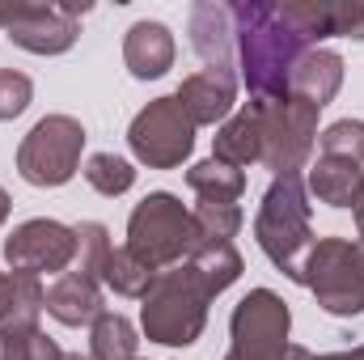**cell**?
<instances>
[{
	"label": "cell",
	"instance_id": "1",
	"mask_svg": "<svg viewBox=\"0 0 364 360\" xmlns=\"http://www.w3.org/2000/svg\"><path fill=\"white\" fill-rule=\"evenodd\" d=\"M233 43H237V68L255 102H284L296 60L309 51V43L284 21L279 4H233Z\"/></svg>",
	"mask_w": 364,
	"mask_h": 360
},
{
	"label": "cell",
	"instance_id": "2",
	"mask_svg": "<svg viewBox=\"0 0 364 360\" xmlns=\"http://www.w3.org/2000/svg\"><path fill=\"white\" fill-rule=\"evenodd\" d=\"M216 292L203 284V275L178 263V268L157 271L153 288L144 292V305H140V327L153 344L161 348H191L203 327H208V301Z\"/></svg>",
	"mask_w": 364,
	"mask_h": 360
},
{
	"label": "cell",
	"instance_id": "3",
	"mask_svg": "<svg viewBox=\"0 0 364 360\" xmlns=\"http://www.w3.org/2000/svg\"><path fill=\"white\" fill-rule=\"evenodd\" d=\"M255 238L259 250L272 259L275 268L284 271L288 280L301 284V263L314 246V229H309V191L301 174H284L272 179L259 216H255Z\"/></svg>",
	"mask_w": 364,
	"mask_h": 360
},
{
	"label": "cell",
	"instance_id": "4",
	"mask_svg": "<svg viewBox=\"0 0 364 360\" xmlns=\"http://www.w3.org/2000/svg\"><path fill=\"white\" fill-rule=\"evenodd\" d=\"M127 250L149 271H166L186 263L191 250H195L191 208H182V199L170 195V191L144 195L127 216Z\"/></svg>",
	"mask_w": 364,
	"mask_h": 360
},
{
	"label": "cell",
	"instance_id": "5",
	"mask_svg": "<svg viewBox=\"0 0 364 360\" xmlns=\"http://www.w3.org/2000/svg\"><path fill=\"white\" fill-rule=\"evenodd\" d=\"M301 284L335 318L364 314V242L318 238L301 263Z\"/></svg>",
	"mask_w": 364,
	"mask_h": 360
},
{
	"label": "cell",
	"instance_id": "6",
	"mask_svg": "<svg viewBox=\"0 0 364 360\" xmlns=\"http://www.w3.org/2000/svg\"><path fill=\"white\" fill-rule=\"evenodd\" d=\"M85 140L90 136H85L81 119H73V115H47L17 144V174L30 186H64L81 170Z\"/></svg>",
	"mask_w": 364,
	"mask_h": 360
},
{
	"label": "cell",
	"instance_id": "7",
	"mask_svg": "<svg viewBox=\"0 0 364 360\" xmlns=\"http://www.w3.org/2000/svg\"><path fill=\"white\" fill-rule=\"evenodd\" d=\"M229 331H233V348L225 360H288V352H292V344H288L292 309L272 288H250L233 305Z\"/></svg>",
	"mask_w": 364,
	"mask_h": 360
},
{
	"label": "cell",
	"instance_id": "8",
	"mask_svg": "<svg viewBox=\"0 0 364 360\" xmlns=\"http://www.w3.org/2000/svg\"><path fill=\"white\" fill-rule=\"evenodd\" d=\"M263 127V166L275 179L284 174H301L314 144H318V110L284 97V102H250Z\"/></svg>",
	"mask_w": 364,
	"mask_h": 360
},
{
	"label": "cell",
	"instance_id": "9",
	"mask_svg": "<svg viewBox=\"0 0 364 360\" xmlns=\"http://www.w3.org/2000/svg\"><path fill=\"white\" fill-rule=\"evenodd\" d=\"M90 13V4H38V0H17V4H0V30L30 55H64L77 34H81V17Z\"/></svg>",
	"mask_w": 364,
	"mask_h": 360
},
{
	"label": "cell",
	"instance_id": "10",
	"mask_svg": "<svg viewBox=\"0 0 364 360\" xmlns=\"http://www.w3.org/2000/svg\"><path fill=\"white\" fill-rule=\"evenodd\" d=\"M127 144L132 153L149 166V170H174L191 157L195 149V123L186 119L182 102L174 93L153 97L127 127Z\"/></svg>",
	"mask_w": 364,
	"mask_h": 360
},
{
	"label": "cell",
	"instance_id": "11",
	"mask_svg": "<svg viewBox=\"0 0 364 360\" xmlns=\"http://www.w3.org/2000/svg\"><path fill=\"white\" fill-rule=\"evenodd\" d=\"M4 263L9 271H26V275H43V271L64 275L77 263V229L51 216H34L4 238Z\"/></svg>",
	"mask_w": 364,
	"mask_h": 360
},
{
	"label": "cell",
	"instance_id": "12",
	"mask_svg": "<svg viewBox=\"0 0 364 360\" xmlns=\"http://www.w3.org/2000/svg\"><path fill=\"white\" fill-rule=\"evenodd\" d=\"M174 97L182 102V110L195 127L225 123L237 102V77H233V68H199V73L182 77Z\"/></svg>",
	"mask_w": 364,
	"mask_h": 360
},
{
	"label": "cell",
	"instance_id": "13",
	"mask_svg": "<svg viewBox=\"0 0 364 360\" xmlns=\"http://www.w3.org/2000/svg\"><path fill=\"white\" fill-rule=\"evenodd\" d=\"M191 47L203 60V68H233L237 43H233V4L203 0L191 9Z\"/></svg>",
	"mask_w": 364,
	"mask_h": 360
},
{
	"label": "cell",
	"instance_id": "14",
	"mask_svg": "<svg viewBox=\"0 0 364 360\" xmlns=\"http://www.w3.org/2000/svg\"><path fill=\"white\" fill-rule=\"evenodd\" d=\"M174 30L166 21H136L123 38V64L136 81H157L174 68Z\"/></svg>",
	"mask_w": 364,
	"mask_h": 360
},
{
	"label": "cell",
	"instance_id": "15",
	"mask_svg": "<svg viewBox=\"0 0 364 360\" xmlns=\"http://www.w3.org/2000/svg\"><path fill=\"white\" fill-rule=\"evenodd\" d=\"M343 90V55L331 51V47H309L296 68H292V81H288V97L322 110L335 102V93Z\"/></svg>",
	"mask_w": 364,
	"mask_h": 360
},
{
	"label": "cell",
	"instance_id": "16",
	"mask_svg": "<svg viewBox=\"0 0 364 360\" xmlns=\"http://www.w3.org/2000/svg\"><path fill=\"white\" fill-rule=\"evenodd\" d=\"M43 309L64 322V327H85L102 314V280L97 275H85V271H64L55 275V284L47 288V301Z\"/></svg>",
	"mask_w": 364,
	"mask_h": 360
},
{
	"label": "cell",
	"instance_id": "17",
	"mask_svg": "<svg viewBox=\"0 0 364 360\" xmlns=\"http://www.w3.org/2000/svg\"><path fill=\"white\" fill-rule=\"evenodd\" d=\"M212 157L225 162V166H233V170H246V166L263 162V127H259V115H255L250 102L216 127V136H212Z\"/></svg>",
	"mask_w": 364,
	"mask_h": 360
},
{
	"label": "cell",
	"instance_id": "18",
	"mask_svg": "<svg viewBox=\"0 0 364 360\" xmlns=\"http://www.w3.org/2000/svg\"><path fill=\"white\" fill-rule=\"evenodd\" d=\"M360 186H364V170L356 162H343V157H318L309 166V179H305V191L326 208H352Z\"/></svg>",
	"mask_w": 364,
	"mask_h": 360
},
{
	"label": "cell",
	"instance_id": "19",
	"mask_svg": "<svg viewBox=\"0 0 364 360\" xmlns=\"http://www.w3.org/2000/svg\"><path fill=\"white\" fill-rule=\"evenodd\" d=\"M43 301H47V288L38 284V275L0 271V331L17 322H38Z\"/></svg>",
	"mask_w": 364,
	"mask_h": 360
},
{
	"label": "cell",
	"instance_id": "20",
	"mask_svg": "<svg viewBox=\"0 0 364 360\" xmlns=\"http://www.w3.org/2000/svg\"><path fill=\"white\" fill-rule=\"evenodd\" d=\"M90 356L93 360H136V348H140V335L136 327L114 314V309H102L90 322Z\"/></svg>",
	"mask_w": 364,
	"mask_h": 360
},
{
	"label": "cell",
	"instance_id": "21",
	"mask_svg": "<svg viewBox=\"0 0 364 360\" xmlns=\"http://www.w3.org/2000/svg\"><path fill=\"white\" fill-rule=\"evenodd\" d=\"M186 186L203 203H237L242 191H246V174L233 170V166H225V162H216V157H208V162H199V166L186 170Z\"/></svg>",
	"mask_w": 364,
	"mask_h": 360
},
{
	"label": "cell",
	"instance_id": "22",
	"mask_svg": "<svg viewBox=\"0 0 364 360\" xmlns=\"http://www.w3.org/2000/svg\"><path fill=\"white\" fill-rule=\"evenodd\" d=\"M97 280L114 292V297H140L144 301V292L153 288V280H157V271H149L127 246H110V255H106V263L97 271Z\"/></svg>",
	"mask_w": 364,
	"mask_h": 360
},
{
	"label": "cell",
	"instance_id": "23",
	"mask_svg": "<svg viewBox=\"0 0 364 360\" xmlns=\"http://www.w3.org/2000/svg\"><path fill=\"white\" fill-rule=\"evenodd\" d=\"M191 221H195V250L199 246H229L242 233V208L237 203H203L199 199L191 208Z\"/></svg>",
	"mask_w": 364,
	"mask_h": 360
},
{
	"label": "cell",
	"instance_id": "24",
	"mask_svg": "<svg viewBox=\"0 0 364 360\" xmlns=\"http://www.w3.org/2000/svg\"><path fill=\"white\" fill-rule=\"evenodd\" d=\"M0 360H64V352L38 322H17L0 331Z\"/></svg>",
	"mask_w": 364,
	"mask_h": 360
},
{
	"label": "cell",
	"instance_id": "25",
	"mask_svg": "<svg viewBox=\"0 0 364 360\" xmlns=\"http://www.w3.org/2000/svg\"><path fill=\"white\" fill-rule=\"evenodd\" d=\"M186 263L203 275V284H208L216 297H220L229 284H237V280H242V255H237V246H233V242H229V246H199Z\"/></svg>",
	"mask_w": 364,
	"mask_h": 360
},
{
	"label": "cell",
	"instance_id": "26",
	"mask_svg": "<svg viewBox=\"0 0 364 360\" xmlns=\"http://www.w3.org/2000/svg\"><path fill=\"white\" fill-rule=\"evenodd\" d=\"M85 182H90L97 195H123V191H132V182H136V170H132V162H123V157H114V153H93L90 162H85Z\"/></svg>",
	"mask_w": 364,
	"mask_h": 360
},
{
	"label": "cell",
	"instance_id": "27",
	"mask_svg": "<svg viewBox=\"0 0 364 360\" xmlns=\"http://www.w3.org/2000/svg\"><path fill=\"white\" fill-rule=\"evenodd\" d=\"M318 149H322V157H343V162L364 166V119H339V123L322 127Z\"/></svg>",
	"mask_w": 364,
	"mask_h": 360
},
{
	"label": "cell",
	"instance_id": "28",
	"mask_svg": "<svg viewBox=\"0 0 364 360\" xmlns=\"http://www.w3.org/2000/svg\"><path fill=\"white\" fill-rule=\"evenodd\" d=\"M73 229H77V263L73 268L85 271V275H97L106 255H110V229L102 221H81Z\"/></svg>",
	"mask_w": 364,
	"mask_h": 360
},
{
	"label": "cell",
	"instance_id": "29",
	"mask_svg": "<svg viewBox=\"0 0 364 360\" xmlns=\"http://www.w3.org/2000/svg\"><path fill=\"white\" fill-rule=\"evenodd\" d=\"M34 102V81L26 73H13V68H0V123L17 119L26 106Z\"/></svg>",
	"mask_w": 364,
	"mask_h": 360
},
{
	"label": "cell",
	"instance_id": "30",
	"mask_svg": "<svg viewBox=\"0 0 364 360\" xmlns=\"http://www.w3.org/2000/svg\"><path fill=\"white\" fill-rule=\"evenodd\" d=\"M331 38L364 43V0H331Z\"/></svg>",
	"mask_w": 364,
	"mask_h": 360
},
{
	"label": "cell",
	"instance_id": "31",
	"mask_svg": "<svg viewBox=\"0 0 364 360\" xmlns=\"http://www.w3.org/2000/svg\"><path fill=\"white\" fill-rule=\"evenodd\" d=\"M288 360H352V356H348V352H326V356H314L309 348H296V344H292Z\"/></svg>",
	"mask_w": 364,
	"mask_h": 360
},
{
	"label": "cell",
	"instance_id": "32",
	"mask_svg": "<svg viewBox=\"0 0 364 360\" xmlns=\"http://www.w3.org/2000/svg\"><path fill=\"white\" fill-rule=\"evenodd\" d=\"M352 216H356V233H360V242H364V186H360V195H356V203H352Z\"/></svg>",
	"mask_w": 364,
	"mask_h": 360
},
{
	"label": "cell",
	"instance_id": "33",
	"mask_svg": "<svg viewBox=\"0 0 364 360\" xmlns=\"http://www.w3.org/2000/svg\"><path fill=\"white\" fill-rule=\"evenodd\" d=\"M9 208H13V199H9V191H4V186H0V225H4V221H9Z\"/></svg>",
	"mask_w": 364,
	"mask_h": 360
},
{
	"label": "cell",
	"instance_id": "34",
	"mask_svg": "<svg viewBox=\"0 0 364 360\" xmlns=\"http://www.w3.org/2000/svg\"><path fill=\"white\" fill-rule=\"evenodd\" d=\"M64 360H93V356H85V352H64Z\"/></svg>",
	"mask_w": 364,
	"mask_h": 360
},
{
	"label": "cell",
	"instance_id": "35",
	"mask_svg": "<svg viewBox=\"0 0 364 360\" xmlns=\"http://www.w3.org/2000/svg\"><path fill=\"white\" fill-rule=\"evenodd\" d=\"M348 356H352V360H364V344H360V348H352Z\"/></svg>",
	"mask_w": 364,
	"mask_h": 360
}]
</instances>
